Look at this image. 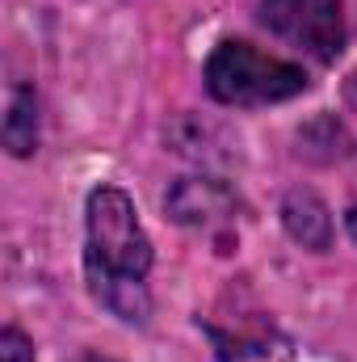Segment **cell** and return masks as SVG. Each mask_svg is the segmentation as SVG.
Wrapping results in <instances>:
<instances>
[{"mask_svg": "<svg viewBox=\"0 0 357 362\" xmlns=\"http://www.w3.org/2000/svg\"><path fill=\"white\" fill-rule=\"evenodd\" d=\"M85 223H89V253H85V266H89V282L92 295L122 320H147V286L143 278L152 270V240L135 215V202L114 189V185H101L89 194V211H85Z\"/></svg>", "mask_w": 357, "mask_h": 362, "instance_id": "1", "label": "cell"}, {"mask_svg": "<svg viewBox=\"0 0 357 362\" xmlns=\"http://www.w3.org/2000/svg\"><path fill=\"white\" fill-rule=\"evenodd\" d=\"M206 89L227 105H269L307 89L303 68L273 59L248 42H223L206 64Z\"/></svg>", "mask_w": 357, "mask_h": 362, "instance_id": "2", "label": "cell"}, {"mask_svg": "<svg viewBox=\"0 0 357 362\" xmlns=\"http://www.w3.org/2000/svg\"><path fill=\"white\" fill-rule=\"evenodd\" d=\"M261 21L277 38L324 64L337 59L345 47L341 0H261Z\"/></svg>", "mask_w": 357, "mask_h": 362, "instance_id": "3", "label": "cell"}, {"mask_svg": "<svg viewBox=\"0 0 357 362\" xmlns=\"http://www.w3.org/2000/svg\"><path fill=\"white\" fill-rule=\"evenodd\" d=\"M219 362H290V341L273 325H244V329H210Z\"/></svg>", "mask_w": 357, "mask_h": 362, "instance_id": "4", "label": "cell"}, {"mask_svg": "<svg viewBox=\"0 0 357 362\" xmlns=\"http://www.w3.org/2000/svg\"><path fill=\"white\" fill-rule=\"evenodd\" d=\"M38 144V110H34V93L13 89L8 97V114H4V148L13 156H30Z\"/></svg>", "mask_w": 357, "mask_h": 362, "instance_id": "5", "label": "cell"}, {"mask_svg": "<svg viewBox=\"0 0 357 362\" xmlns=\"http://www.w3.org/2000/svg\"><path fill=\"white\" fill-rule=\"evenodd\" d=\"M286 228L303 245H311V249H324L328 245V232H332L328 211H324V202L315 194H290V202H286Z\"/></svg>", "mask_w": 357, "mask_h": 362, "instance_id": "6", "label": "cell"}, {"mask_svg": "<svg viewBox=\"0 0 357 362\" xmlns=\"http://www.w3.org/2000/svg\"><path fill=\"white\" fill-rule=\"evenodd\" d=\"M0 362H34V346L17 329H4L0 333Z\"/></svg>", "mask_w": 357, "mask_h": 362, "instance_id": "7", "label": "cell"}]
</instances>
